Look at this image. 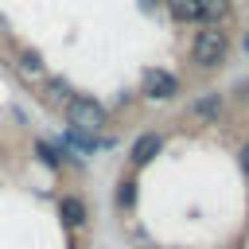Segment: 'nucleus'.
<instances>
[{
	"label": "nucleus",
	"instance_id": "obj_14",
	"mask_svg": "<svg viewBox=\"0 0 249 249\" xmlns=\"http://www.w3.org/2000/svg\"><path fill=\"white\" fill-rule=\"evenodd\" d=\"M241 167H245V171H249V148H245V152H241Z\"/></svg>",
	"mask_w": 249,
	"mask_h": 249
},
{
	"label": "nucleus",
	"instance_id": "obj_15",
	"mask_svg": "<svg viewBox=\"0 0 249 249\" xmlns=\"http://www.w3.org/2000/svg\"><path fill=\"white\" fill-rule=\"evenodd\" d=\"M245 51H249V35H245Z\"/></svg>",
	"mask_w": 249,
	"mask_h": 249
},
{
	"label": "nucleus",
	"instance_id": "obj_5",
	"mask_svg": "<svg viewBox=\"0 0 249 249\" xmlns=\"http://www.w3.org/2000/svg\"><path fill=\"white\" fill-rule=\"evenodd\" d=\"M167 12L179 23H198L202 19V0H167Z\"/></svg>",
	"mask_w": 249,
	"mask_h": 249
},
{
	"label": "nucleus",
	"instance_id": "obj_1",
	"mask_svg": "<svg viewBox=\"0 0 249 249\" xmlns=\"http://www.w3.org/2000/svg\"><path fill=\"white\" fill-rule=\"evenodd\" d=\"M66 117H70V124H74V132H97L101 124H105V109L93 101V97H78V93H70V101H66Z\"/></svg>",
	"mask_w": 249,
	"mask_h": 249
},
{
	"label": "nucleus",
	"instance_id": "obj_9",
	"mask_svg": "<svg viewBox=\"0 0 249 249\" xmlns=\"http://www.w3.org/2000/svg\"><path fill=\"white\" fill-rule=\"evenodd\" d=\"M16 62H19V70H23V74H39V70H43V58H39L35 51H27V47L16 54Z\"/></svg>",
	"mask_w": 249,
	"mask_h": 249
},
{
	"label": "nucleus",
	"instance_id": "obj_2",
	"mask_svg": "<svg viewBox=\"0 0 249 249\" xmlns=\"http://www.w3.org/2000/svg\"><path fill=\"white\" fill-rule=\"evenodd\" d=\"M226 31H218V27H202L198 35H195V43H191V58L198 62V66H218L222 58H226Z\"/></svg>",
	"mask_w": 249,
	"mask_h": 249
},
{
	"label": "nucleus",
	"instance_id": "obj_7",
	"mask_svg": "<svg viewBox=\"0 0 249 249\" xmlns=\"http://www.w3.org/2000/svg\"><path fill=\"white\" fill-rule=\"evenodd\" d=\"M191 113L202 117V121H218V113H222V97H218V93H206V97H198V101L191 105Z\"/></svg>",
	"mask_w": 249,
	"mask_h": 249
},
{
	"label": "nucleus",
	"instance_id": "obj_13",
	"mask_svg": "<svg viewBox=\"0 0 249 249\" xmlns=\"http://www.w3.org/2000/svg\"><path fill=\"white\" fill-rule=\"evenodd\" d=\"M121 206H132V198H136V191H132V183H121Z\"/></svg>",
	"mask_w": 249,
	"mask_h": 249
},
{
	"label": "nucleus",
	"instance_id": "obj_8",
	"mask_svg": "<svg viewBox=\"0 0 249 249\" xmlns=\"http://www.w3.org/2000/svg\"><path fill=\"white\" fill-rule=\"evenodd\" d=\"M66 148H70V152H82V156H89V152H97L101 144H97L93 136H86V132H74V128H70V132H66Z\"/></svg>",
	"mask_w": 249,
	"mask_h": 249
},
{
	"label": "nucleus",
	"instance_id": "obj_11",
	"mask_svg": "<svg viewBox=\"0 0 249 249\" xmlns=\"http://www.w3.org/2000/svg\"><path fill=\"white\" fill-rule=\"evenodd\" d=\"M35 156H39V160H43L47 167H58V163H62V156H58V148H51V144H43V140L35 144Z\"/></svg>",
	"mask_w": 249,
	"mask_h": 249
},
{
	"label": "nucleus",
	"instance_id": "obj_6",
	"mask_svg": "<svg viewBox=\"0 0 249 249\" xmlns=\"http://www.w3.org/2000/svg\"><path fill=\"white\" fill-rule=\"evenodd\" d=\"M58 214H62V222H66L70 230L86 222V206H82V198H74V195H66V198L58 202Z\"/></svg>",
	"mask_w": 249,
	"mask_h": 249
},
{
	"label": "nucleus",
	"instance_id": "obj_4",
	"mask_svg": "<svg viewBox=\"0 0 249 249\" xmlns=\"http://www.w3.org/2000/svg\"><path fill=\"white\" fill-rule=\"evenodd\" d=\"M163 148V140L156 136V132H144V136H136L132 140V163H148L156 152Z\"/></svg>",
	"mask_w": 249,
	"mask_h": 249
},
{
	"label": "nucleus",
	"instance_id": "obj_3",
	"mask_svg": "<svg viewBox=\"0 0 249 249\" xmlns=\"http://www.w3.org/2000/svg\"><path fill=\"white\" fill-rule=\"evenodd\" d=\"M144 93H148L152 101H167V97L179 93V82H175V74H167V70H148V74H144Z\"/></svg>",
	"mask_w": 249,
	"mask_h": 249
},
{
	"label": "nucleus",
	"instance_id": "obj_10",
	"mask_svg": "<svg viewBox=\"0 0 249 249\" xmlns=\"http://www.w3.org/2000/svg\"><path fill=\"white\" fill-rule=\"evenodd\" d=\"M47 97H51V101H62V105H66V101H70V86H66L62 78H51V82H47Z\"/></svg>",
	"mask_w": 249,
	"mask_h": 249
},
{
	"label": "nucleus",
	"instance_id": "obj_12",
	"mask_svg": "<svg viewBox=\"0 0 249 249\" xmlns=\"http://www.w3.org/2000/svg\"><path fill=\"white\" fill-rule=\"evenodd\" d=\"M222 12H226V0H202V19H206V16L214 19V16H222Z\"/></svg>",
	"mask_w": 249,
	"mask_h": 249
}]
</instances>
